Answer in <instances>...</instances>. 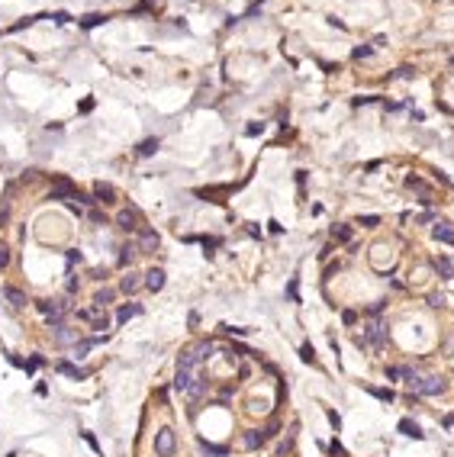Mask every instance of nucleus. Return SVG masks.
<instances>
[{
  "label": "nucleus",
  "instance_id": "09e8293b",
  "mask_svg": "<svg viewBox=\"0 0 454 457\" xmlns=\"http://www.w3.org/2000/svg\"><path fill=\"white\" fill-rule=\"evenodd\" d=\"M403 377V367H387V380H399Z\"/></svg>",
  "mask_w": 454,
  "mask_h": 457
},
{
  "label": "nucleus",
  "instance_id": "9b49d317",
  "mask_svg": "<svg viewBox=\"0 0 454 457\" xmlns=\"http://www.w3.org/2000/svg\"><path fill=\"white\" fill-rule=\"evenodd\" d=\"M139 287H142V277L135 274V270H129V274L119 280V293H126V296H132V293H139Z\"/></svg>",
  "mask_w": 454,
  "mask_h": 457
},
{
  "label": "nucleus",
  "instance_id": "4be33fe9",
  "mask_svg": "<svg viewBox=\"0 0 454 457\" xmlns=\"http://www.w3.org/2000/svg\"><path fill=\"white\" fill-rule=\"evenodd\" d=\"M100 312H103L100 306H94V303H90V306H84V309H74V319H77V322H94Z\"/></svg>",
  "mask_w": 454,
  "mask_h": 457
},
{
  "label": "nucleus",
  "instance_id": "bb28decb",
  "mask_svg": "<svg viewBox=\"0 0 454 457\" xmlns=\"http://www.w3.org/2000/svg\"><path fill=\"white\" fill-rule=\"evenodd\" d=\"M368 393H371L374 399H380V402H393V399H396V393H393V390H383V386H368Z\"/></svg>",
  "mask_w": 454,
  "mask_h": 457
},
{
  "label": "nucleus",
  "instance_id": "7ed1b4c3",
  "mask_svg": "<svg viewBox=\"0 0 454 457\" xmlns=\"http://www.w3.org/2000/svg\"><path fill=\"white\" fill-rule=\"evenodd\" d=\"M448 390V383H444V377H422L419 380V386H416V393L419 396H441V393Z\"/></svg>",
  "mask_w": 454,
  "mask_h": 457
},
{
  "label": "nucleus",
  "instance_id": "a211bd4d",
  "mask_svg": "<svg viewBox=\"0 0 454 457\" xmlns=\"http://www.w3.org/2000/svg\"><path fill=\"white\" fill-rule=\"evenodd\" d=\"M399 432H403L406 438H416V441H422V438H425V432L416 425L413 419H399Z\"/></svg>",
  "mask_w": 454,
  "mask_h": 457
},
{
  "label": "nucleus",
  "instance_id": "9d476101",
  "mask_svg": "<svg viewBox=\"0 0 454 457\" xmlns=\"http://www.w3.org/2000/svg\"><path fill=\"white\" fill-rule=\"evenodd\" d=\"M142 287H145V290H152V293H158V290H164V270H161V267H152V270H148V274H145Z\"/></svg>",
  "mask_w": 454,
  "mask_h": 457
},
{
  "label": "nucleus",
  "instance_id": "f704fd0d",
  "mask_svg": "<svg viewBox=\"0 0 454 457\" xmlns=\"http://www.w3.org/2000/svg\"><path fill=\"white\" fill-rule=\"evenodd\" d=\"M7 222H10V200H4V203H0V229H4Z\"/></svg>",
  "mask_w": 454,
  "mask_h": 457
},
{
  "label": "nucleus",
  "instance_id": "393cba45",
  "mask_svg": "<svg viewBox=\"0 0 454 457\" xmlns=\"http://www.w3.org/2000/svg\"><path fill=\"white\" fill-rule=\"evenodd\" d=\"M354 229L351 225H332V242H351Z\"/></svg>",
  "mask_w": 454,
  "mask_h": 457
},
{
  "label": "nucleus",
  "instance_id": "5701e85b",
  "mask_svg": "<svg viewBox=\"0 0 454 457\" xmlns=\"http://www.w3.org/2000/svg\"><path fill=\"white\" fill-rule=\"evenodd\" d=\"M435 270H438L444 280H454V261H448V258H435Z\"/></svg>",
  "mask_w": 454,
  "mask_h": 457
},
{
  "label": "nucleus",
  "instance_id": "ddd939ff",
  "mask_svg": "<svg viewBox=\"0 0 454 457\" xmlns=\"http://www.w3.org/2000/svg\"><path fill=\"white\" fill-rule=\"evenodd\" d=\"M197 364H200V354L194 348H187V351H180V354H177V367H180V371H197Z\"/></svg>",
  "mask_w": 454,
  "mask_h": 457
},
{
  "label": "nucleus",
  "instance_id": "ea45409f",
  "mask_svg": "<svg viewBox=\"0 0 454 457\" xmlns=\"http://www.w3.org/2000/svg\"><path fill=\"white\" fill-rule=\"evenodd\" d=\"M4 267H10V248L0 245V270H4Z\"/></svg>",
  "mask_w": 454,
  "mask_h": 457
},
{
  "label": "nucleus",
  "instance_id": "f8f14e48",
  "mask_svg": "<svg viewBox=\"0 0 454 457\" xmlns=\"http://www.w3.org/2000/svg\"><path fill=\"white\" fill-rule=\"evenodd\" d=\"M267 428H251V432H245V447H248V451H255V447H261V444H264L267 441Z\"/></svg>",
  "mask_w": 454,
  "mask_h": 457
},
{
  "label": "nucleus",
  "instance_id": "37998d69",
  "mask_svg": "<svg viewBox=\"0 0 454 457\" xmlns=\"http://www.w3.org/2000/svg\"><path fill=\"white\" fill-rule=\"evenodd\" d=\"M90 222H97V225H107V213H100V209H90Z\"/></svg>",
  "mask_w": 454,
  "mask_h": 457
},
{
  "label": "nucleus",
  "instance_id": "c756f323",
  "mask_svg": "<svg viewBox=\"0 0 454 457\" xmlns=\"http://www.w3.org/2000/svg\"><path fill=\"white\" fill-rule=\"evenodd\" d=\"M194 351L200 354V361H209V357H213V351H216V345H213V341H200Z\"/></svg>",
  "mask_w": 454,
  "mask_h": 457
},
{
  "label": "nucleus",
  "instance_id": "49530a36",
  "mask_svg": "<svg viewBox=\"0 0 454 457\" xmlns=\"http://www.w3.org/2000/svg\"><path fill=\"white\" fill-rule=\"evenodd\" d=\"M7 361H10L13 367H20V371H26V361H23L20 354H7Z\"/></svg>",
  "mask_w": 454,
  "mask_h": 457
},
{
  "label": "nucleus",
  "instance_id": "412c9836",
  "mask_svg": "<svg viewBox=\"0 0 454 457\" xmlns=\"http://www.w3.org/2000/svg\"><path fill=\"white\" fill-rule=\"evenodd\" d=\"M158 148H161V139H145V142H139L135 152H139V158H152Z\"/></svg>",
  "mask_w": 454,
  "mask_h": 457
},
{
  "label": "nucleus",
  "instance_id": "f3484780",
  "mask_svg": "<svg viewBox=\"0 0 454 457\" xmlns=\"http://www.w3.org/2000/svg\"><path fill=\"white\" fill-rule=\"evenodd\" d=\"M135 315H142V306H139V303H126V306H119V309H116V322L123 325L129 319H135Z\"/></svg>",
  "mask_w": 454,
  "mask_h": 457
},
{
  "label": "nucleus",
  "instance_id": "c9c22d12",
  "mask_svg": "<svg viewBox=\"0 0 454 457\" xmlns=\"http://www.w3.org/2000/svg\"><path fill=\"white\" fill-rule=\"evenodd\" d=\"M351 55H354L357 61H361V58H371V55H374V45H357V49L351 52Z\"/></svg>",
  "mask_w": 454,
  "mask_h": 457
},
{
  "label": "nucleus",
  "instance_id": "2f4dec72",
  "mask_svg": "<svg viewBox=\"0 0 454 457\" xmlns=\"http://www.w3.org/2000/svg\"><path fill=\"white\" fill-rule=\"evenodd\" d=\"M300 357H303L306 364H312V367L319 364V361H316V351H312V345H309V341H306V345H300Z\"/></svg>",
  "mask_w": 454,
  "mask_h": 457
},
{
  "label": "nucleus",
  "instance_id": "1a4fd4ad",
  "mask_svg": "<svg viewBox=\"0 0 454 457\" xmlns=\"http://www.w3.org/2000/svg\"><path fill=\"white\" fill-rule=\"evenodd\" d=\"M200 451H203L206 457H232L229 444H213V441H206V438H200Z\"/></svg>",
  "mask_w": 454,
  "mask_h": 457
},
{
  "label": "nucleus",
  "instance_id": "a18cd8bd",
  "mask_svg": "<svg viewBox=\"0 0 454 457\" xmlns=\"http://www.w3.org/2000/svg\"><path fill=\"white\" fill-rule=\"evenodd\" d=\"M342 322H345V325H354V322H357V312H354V309H345V312H342Z\"/></svg>",
  "mask_w": 454,
  "mask_h": 457
},
{
  "label": "nucleus",
  "instance_id": "4d7b16f0",
  "mask_svg": "<svg viewBox=\"0 0 454 457\" xmlns=\"http://www.w3.org/2000/svg\"><path fill=\"white\" fill-rule=\"evenodd\" d=\"M248 374H251V367H248V364H239V377H242V380H245Z\"/></svg>",
  "mask_w": 454,
  "mask_h": 457
},
{
  "label": "nucleus",
  "instance_id": "2eb2a0df",
  "mask_svg": "<svg viewBox=\"0 0 454 457\" xmlns=\"http://www.w3.org/2000/svg\"><path fill=\"white\" fill-rule=\"evenodd\" d=\"M113 300H116V290H113V287H100L97 293H94V300H90V303H94V306H100V309H107Z\"/></svg>",
  "mask_w": 454,
  "mask_h": 457
},
{
  "label": "nucleus",
  "instance_id": "603ef678",
  "mask_svg": "<svg viewBox=\"0 0 454 457\" xmlns=\"http://www.w3.org/2000/svg\"><path fill=\"white\" fill-rule=\"evenodd\" d=\"M152 4H161V0H142V4H139L135 10H139V13H145V10H148V7H152Z\"/></svg>",
  "mask_w": 454,
  "mask_h": 457
},
{
  "label": "nucleus",
  "instance_id": "8fccbe9b",
  "mask_svg": "<svg viewBox=\"0 0 454 457\" xmlns=\"http://www.w3.org/2000/svg\"><path fill=\"white\" fill-rule=\"evenodd\" d=\"M329 422H332V428H335V432L342 428V419H338V412H335V409H329Z\"/></svg>",
  "mask_w": 454,
  "mask_h": 457
},
{
  "label": "nucleus",
  "instance_id": "a19ab883",
  "mask_svg": "<svg viewBox=\"0 0 454 457\" xmlns=\"http://www.w3.org/2000/svg\"><path fill=\"white\" fill-rule=\"evenodd\" d=\"M77 290H81V280H77V277L71 274V280H68V287H65V293H68V296H74Z\"/></svg>",
  "mask_w": 454,
  "mask_h": 457
},
{
  "label": "nucleus",
  "instance_id": "0eeeda50",
  "mask_svg": "<svg viewBox=\"0 0 454 457\" xmlns=\"http://www.w3.org/2000/svg\"><path fill=\"white\" fill-rule=\"evenodd\" d=\"M55 371L62 374V377H68V380H87V377H90V371H87V367H77V364H71V361H55Z\"/></svg>",
  "mask_w": 454,
  "mask_h": 457
},
{
  "label": "nucleus",
  "instance_id": "864d4df0",
  "mask_svg": "<svg viewBox=\"0 0 454 457\" xmlns=\"http://www.w3.org/2000/svg\"><path fill=\"white\" fill-rule=\"evenodd\" d=\"M441 303H444L441 293H432V296H429V306H441Z\"/></svg>",
  "mask_w": 454,
  "mask_h": 457
},
{
  "label": "nucleus",
  "instance_id": "e433bc0d",
  "mask_svg": "<svg viewBox=\"0 0 454 457\" xmlns=\"http://www.w3.org/2000/svg\"><path fill=\"white\" fill-rule=\"evenodd\" d=\"M357 225H364V229H374V225H380V216H361V219H357Z\"/></svg>",
  "mask_w": 454,
  "mask_h": 457
},
{
  "label": "nucleus",
  "instance_id": "58836bf2",
  "mask_svg": "<svg viewBox=\"0 0 454 457\" xmlns=\"http://www.w3.org/2000/svg\"><path fill=\"white\" fill-rule=\"evenodd\" d=\"M383 309H387V300H377V303H371V306H368V315H380Z\"/></svg>",
  "mask_w": 454,
  "mask_h": 457
},
{
  "label": "nucleus",
  "instance_id": "79ce46f5",
  "mask_svg": "<svg viewBox=\"0 0 454 457\" xmlns=\"http://www.w3.org/2000/svg\"><path fill=\"white\" fill-rule=\"evenodd\" d=\"M329 451L338 454V457H345V447H342V441H338V438H332V441H329Z\"/></svg>",
  "mask_w": 454,
  "mask_h": 457
},
{
  "label": "nucleus",
  "instance_id": "7c9ffc66",
  "mask_svg": "<svg viewBox=\"0 0 454 457\" xmlns=\"http://www.w3.org/2000/svg\"><path fill=\"white\" fill-rule=\"evenodd\" d=\"M100 23H107V16H100V13H87L84 20H81L84 29H94V26H100Z\"/></svg>",
  "mask_w": 454,
  "mask_h": 457
},
{
  "label": "nucleus",
  "instance_id": "4c0bfd02",
  "mask_svg": "<svg viewBox=\"0 0 454 457\" xmlns=\"http://www.w3.org/2000/svg\"><path fill=\"white\" fill-rule=\"evenodd\" d=\"M290 447H293V432H290V438H287V441H281V447H277V457H287V454H290Z\"/></svg>",
  "mask_w": 454,
  "mask_h": 457
},
{
  "label": "nucleus",
  "instance_id": "c03bdc74",
  "mask_svg": "<svg viewBox=\"0 0 454 457\" xmlns=\"http://www.w3.org/2000/svg\"><path fill=\"white\" fill-rule=\"evenodd\" d=\"M261 132H264V122H251L245 129V135H261Z\"/></svg>",
  "mask_w": 454,
  "mask_h": 457
},
{
  "label": "nucleus",
  "instance_id": "4468645a",
  "mask_svg": "<svg viewBox=\"0 0 454 457\" xmlns=\"http://www.w3.org/2000/svg\"><path fill=\"white\" fill-rule=\"evenodd\" d=\"M432 235H435V242L454 245V225H451V222H438V225L432 229Z\"/></svg>",
  "mask_w": 454,
  "mask_h": 457
},
{
  "label": "nucleus",
  "instance_id": "6e6552de",
  "mask_svg": "<svg viewBox=\"0 0 454 457\" xmlns=\"http://www.w3.org/2000/svg\"><path fill=\"white\" fill-rule=\"evenodd\" d=\"M94 203H103V206H113L116 203V190L110 187V184H103V180H97L94 184Z\"/></svg>",
  "mask_w": 454,
  "mask_h": 457
},
{
  "label": "nucleus",
  "instance_id": "473e14b6",
  "mask_svg": "<svg viewBox=\"0 0 454 457\" xmlns=\"http://www.w3.org/2000/svg\"><path fill=\"white\" fill-rule=\"evenodd\" d=\"M219 329L225 332V335H235V338H245V335H248V332H251V329H239V325H225V322L219 325Z\"/></svg>",
  "mask_w": 454,
  "mask_h": 457
},
{
  "label": "nucleus",
  "instance_id": "b1692460",
  "mask_svg": "<svg viewBox=\"0 0 454 457\" xmlns=\"http://www.w3.org/2000/svg\"><path fill=\"white\" fill-rule=\"evenodd\" d=\"M135 245H123V248H119V258H116V264L119 267H129V264H132V258H135Z\"/></svg>",
  "mask_w": 454,
  "mask_h": 457
},
{
  "label": "nucleus",
  "instance_id": "cd10ccee",
  "mask_svg": "<svg viewBox=\"0 0 454 457\" xmlns=\"http://www.w3.org/2000/svg\"><path fill=\"white\" fill-rule=\"evenodd\" d=\"M39 367H46V357H42V354H29V361H26V377H32V374H36L39 371Z\"/></svg>",
  "mask_w": 454,
  "mask_h": 457
},
{
  "label": "nucleus",
  "instance_id": "6e6d98bb",
  "mask_svg": "<svg viewBox=\"0 0 454 457\" xmlns=\"http://www.w3.org/2000/svg\"><path fill=\"white\" fill-rule=\"evenodd\" d=\"M36 396H49V386L46 383H36Z\"/></svg>",
  "mask_w": 454,
  "mask_h": 457
},
{
  "label": "nucleus",
  "instance_id": "f03ea898",
  "mask_svg": "<svg viewBox=\"0 0 454 457\" xmlns=\"http://www.w3.org/2000/svg\"><path fill=\"white\" fill-rule=\"evenodd\" d=\"M74 197H77L74 180H71V177H62V174H58L55 184H52V190H49V200H62V203H68V200H74Z\"/></svg>",
  "mask_w": 454,
  "mask_h": 457
},
{
  "label": "nucleus",
  "instance_id": "3c124183",
  "mask_svg": "<svg viewBox=\"0 0 454 457\" xmlns=\"http://www.w3.org/2000/svg\"><path fill=\"white\" fill-rule=\"evenodd\" d=\"M287 293H290L293 303H300V290H296V280H290V287H287Z\"/></svg>",
  "mask_w": 454,
  "mask_h": 457
},
{
  "label": "nucleus",
  "instance_id": "423d86ee",
  "mask_svg": "<svg viewBox=\"0 0 454 457\" xmlns=\"http://www.w3.org/2000/svg\"><path fill=\"white\" fill-rule=\"evenodd\" d=\"M161 245V239H158V232L155 229H148V225H142L139 229V242H135V248H139V254H148V251H155Z\"/></svg>",
  "mask_w": 454,
  "mask_h": 457
},
{
  "label": "nucleus",
  "instance_id": "13d9d810",
  "mask_svg": "<svg viewBox=\"0 0 454 457\" xmlns=\"http://www.w3.org/2000/svg\"><path fill=\"white\" fill-rule=\"evenodd\" d=\"M77 110H81V113H90V110H94V100H84V103H81V107H77Z\"/></svg>",
  "mask_w": 454,
  "mask_h": 457
},
{
  "label": "nucleus",
  "instance_id": "a878e982",
  "mask_svg": "<svg viewBox=\"0 0 454 457\" xmlns=\"http://www.w3.org/2000/svg\"><path fill=\"white\" fill-rule=\"evenodd\" d=\"M206 380H203V377H194V383H190V390H187V396L190 399H200V396H203V393H206Z\"/></svg>",
  "mask_w": 454,
  "mask_h": 457
},
{
  "label": "nucleus",
  "instance_id": "aec40b11",
  "mask_svg": "<svg viewBox=\"0 0 454 457\" xmlns=\"http://www.w3.org/2000/svg\"><path fill=\"white\" fill-rule=\"evenodd\" d=\"M55 341H58V345H65V341H81V332L68 329V325H58V329H55Z\"/></svg>",
  "mask_w": 454,
  "mask_h": 457
},
{
  "label": "nucleus",
  "instance_id": "f257e3e1",
  "mask_svg": "<svg viewBox=\"0 0 454 457\" xmlns=\"http://www.w3.org/2000/svg\"><path fill=\"white\" fill-rule=\"evenodd\" d=\"M155 454L158 457H174L177 454V435H174L171 425H161L155 432Z\"/></svg>",
  "mask_w": 454,
  "mask_h": 457
},
{
  "label": "nucleus",
  "instance_id": "20e7f679",
  "mask_svg": "<svg viewBox=\"0 0 454 457\" xmlns=\"http://www.w3.org/2000/svg\"><path fill=\"white\" fill-rule=\"evenodd\" d=\"M361 338L380 351L383 345H387V338H390V335H387V325H383V322H371L368 329H364V335H361Z\"/></svg>",
  "mask_w": 454,
  "mask_h": 457
},
{
  "label": "nucleus",
  "instance_id": "de8ad7c7",
  "mask_svg": "<svg viewBox=\"0 0 454 457\" xmlns=\"http://www.w3.org/2000/svg\"><path fill=\"white\" fill-rule=\"evenodd\" d=\"M65 258H68V264H81V251H77V248H71Z\"/></svg>",
  "mask_w": 454,
  "mask_h": 457
},
{
  "label": "nucleus",
  "instance_id": "72a5a7b5",
  "mask_svg": "<svg viewBox=\"0 0 454 457\" xmlns=\"http://www.w3.org/2000/svg\"><path fill=\"white\" fill-rule=\"evenodd\" d=\"M81 438H84V441H87V444H90V451H94V454H103V447H100V441H97V438H94L90 432H81Z\"/></svg>",
  "mask_w": 454,
  "mask_h": 457
},
{
  "label": "nucleus",
  "instance_id": "c85d7f7f",
  "mask_svg": "<svg viewBox=\"0 0 454 457\" xmlns=\"http://www.w3.org/2000/svg\"><path fill=\"white\" fill-rule=\"evenodd\" d=\"M110 325H113V319L107 315V309H103V312L97 315V319L90 322V329H97V335H103V329H110Z\"/></svg>",
  "mask_w": 454,
  "mask_h": 457
},
{
  "label": "nucleus",
  "instance_id": "6ab92c4d",
  "mask_svg": "<svg viewBox=\"0 0 454 457\" xmlns=\"http://www.w3.org/2000/svg\"><path fill=\"white\" fill-rule=\"evenodd\" d=\"M4 296H7V303H10V306H26V293L20 287H13V284L4 287Z\"/></svg>",
  "mask_w": 454,
  "mask_h": 457
},
{
  "label": "nucleus",
  "instance_id": "5fc2aeb1",
  "mask_svg": "<svg viewBox=\"0 0 454 457\" xmlns=\"http://www.w3.org/2000/svg\"><path fill=\"white\" fill-rule=\"evenodd\" d=\"M90 277H94V280H107V270H100V267H94V270H90Z\"/></svg>",
  "mask_w": 454,
  "mask_h": 457
},
{
  "label": "nucleus",
  "instance_id": "39448f33",
  "mask_svg": "<svg viewBox=\"0 0 454 457\" xmlns=\"http://www.w3.org/2000/svg\"><path fill=\"white\" fill-rule=\"evenodd\" d=\"M116 225L123 229V232H139V229H142V216H139V209H119L116 213Z\"/></svg>",
  "mask_w": 454,
  "mask_h": 457
},
{
  "label": "nucleus",
  "instance_id": "dca6fc26",
  "mask_svg": "<svg viewBox=\"0 0 454 457\" xmlns=\"http://www.w3.org/2000/svg\"><path fill=\"white\" fill-rule=\"evenodd\" d=\"M194 371H180V367H177V374H174V390H177V393H187L190 390V383H194Z\"/></svg>",
  "mask_w": 454,
  "mask_h": 457
}]
</instances>
